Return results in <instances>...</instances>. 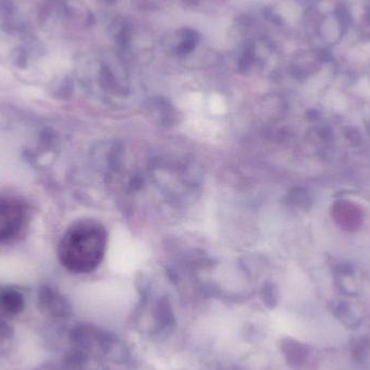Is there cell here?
<instances>
[{"mask_svg":"<svg viewBox=\"0 0 370 370\" xmlns=\"http://www.w3.org/2000/svg\"><path fill=\"white\" fill-rule=\"evenodd\" d=\"M105 236L97 223L80 221L65 232L59 247L60 260L76 273L93 270L103 256Z\"/></svg>","mask_w":370,"mask_h":370,"instance_id":"obj_1","label":"cell"},{"mask_svg":"<svg viewBox=\"0 0 370 370\" xmlns=\"http://www.w3.org/2000/svg\"><path fill=\"white\" fill-rule=\"evenodd\" d=\"M25 220V207L11 196L0 195V242L14 237Z\"/></svg>","mask_w":370,"mask_h":370,"instance_id":"obj_2","label":"cell"}]
</instances>
